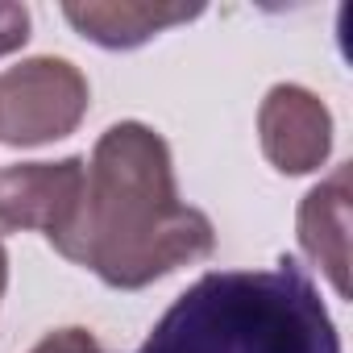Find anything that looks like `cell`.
<instances>
[{
	"instance_id": "6da1fadb",
	"label": "cell",
	"mask_w": 353,
	"mask_h": 353,
	"mask_svg": "<svg viewBox=\"0 0 353 353\" xmlns=\"http://www.w3.org/2000/svg\"><path fill=\"white\" fill-rule=\"evenodd\" d=\"M50 245L100 283L137 291L208 258L216 229L179 200L166 137L141 121H117L100 133L92 162H83V196Z\"/></svg>"
},
{
	"instance_id": "7a4b0ae2",
	"label": "cell",
	"mask_w": 353,
	"mask_h": 353,
	"mask_svg": "<svg viewBox=\"0 0 353 353\" xmlns=\"http://www.w3.org/2000/svg\"><path fill=\"white\" fill-rule=\"evenodd\" d=\"M137 353H341V336L312 274L283 258L270 270H208Z\"/></svg>"
},
{
	"instance_id": "3957f363",
	"label": "cell",
	"mask_w": 353,
	"mask_h": 353,
	"mask_svg": "<svg viewBox=\"0 0 353 353\" xmlns=\"http://www.w3.org/2000/svg\"><path fill=\"white\" fill-rule=\"evenodd\" d=\"M92 88L71 59L38 54L0 75V141L46 145L79 129Z\"/></svg>"
},
{
	"instance_id": "277c9868",
	"label": "cell",
	"mask_w": 353,
	"mask_h": 353,
	"mask_svg": "<svg viewBox=\"0 0 353 353\" xmlns=\"http://www.w3.org/2000/svg\"><path fill=\"white\" fill-rule=\"evenodd\" d=\"M83 196V158L21 162L0 170V233L38 229L54 241Z\"/></svg>"
},
{
	"instance_id": "5b68a950",
	"label": "cell",
	"mask_w": 353,
	"mask_h": 353,
	"mask_svg": "<svg viewBox=\"0 0 353 353\" xmlns=\"http://www.w3.org/2000/svg\"><path fill=\"white\" fill-rule=\"evenodd\" d=\"M262 154L283 174H312L332 154V112L299 83H274L258 108Z\"/></svg>"
},
{
	"instance_id": "8992f818",
	"label": "cell",
	"mask_w": 353,
	"mask_h": 353,
	"mask_svg": "<svg viewBox=\"0 0 353 353\" xmlns=\"http://www.w3.org/2000/svg\"><path fill=\"white\" fill-rule=\"evenodd\" d=\"M204 9L200 5H150V0H71L63 5V17L96 46L108 50H133L150 38H158L170 26L196 21Z\"/></svg>"
},
{
	"instance_id": "52a82bcc",
	"label": "cell",
	"mask_w": 353,
	"mask_h": 353,
	"mask_svg": "<svg viewBox=\"0 0 353 353\" xmlns=\"http://www.w3.org/2000/svg\"><path fill=\"white\" fill-rule=\"evenodd\" d=\"M299 245L328 274L332 291L349 299V166H336L299 204Z\"/></svg>"
},
{
	"instance_id": "ba28073f",
	"label": "cell",
	"mask_w": 353,
	"mask_h": 353,
	"mask_svg": "<svg viewBox=\"0 0 353 353\" xmlns=\"http://www.w3.org/2000/svg\"><path fill=\"white\" fill-rule=\"evenodd\" d=\"M30 42V9L13 5V0H0V59L21 50Z\"/></svg>"
},
{
	"instance_id": "9c48e42d",
	"label": "cell",
	"mask_w": 353,
	"mask_h": 353,
	"mask_svg": "<svg viewBox=\"0 0 353 353\" xmlns=\"http://www.w3.org/2000/svg\"><path fill=\"white\" fill-rule=\"evenodd\" d=\"M30 353H104L100 349V341L88 332V328H54V332H46Z\"/></svg>"
},
{
	"instance_id": "30bf717a",
	"label": "cell",
	"mask_w": 353,
	"mask_h": 353,
	"mask_svg": "<svg viewBox=\"0 0 353 353\" xmlns=\"http://www.w3.org/2000/svg\"><path fill=\"white\" fill-rule=\"evenodd\" d=\"M5 287H9V254L0 245V295H5Z\"/></svg>"
}]
</instances>
